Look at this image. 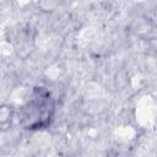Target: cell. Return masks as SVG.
Here are the masks:
<instances>
[{"label": "cell", "instance_id": "obj_1", "mask_svg": "<svg viewBox=\"0 0 157 157\" xmlns=\"http://www.w3.org/2000/svg\"><path fill=\"white\" fill-rule=\"evenodd\" d=\"M55 115V99L44 86H34L27 99L17 108V124L28 131L48 129Z\"/></svg>", "mask_w": 157, "mask_h": 157}, {"label": "cell", "instance_id": "obj_2", "mask_svg": "<svg viewBox=\"0 0 157 157\" xmlns=\"http://www.w3.org/2000/svg\"><path fill=\"white\" fill-rule=\"evenodd\" d=\"M17 123V108L12 104L0 105V131L10 130Z\"/></svg>", "mask_w": 157, "mask_h": 157}]
</instances>
